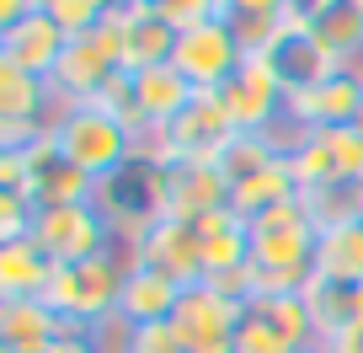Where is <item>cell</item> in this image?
<instances>
[{
    "mask_svg": "<svg viewBox=\"0 0 363 353\" xmlns=\"http://www.w3.org/2000/svg\"><path fill=\"white\" fill-rule=\"evenodd\" d=\"M54 139L86 177H113L134 161V134L118 113H107L102 102H69L65 118L54 124Z\"/></svg>",
    "mask_w": 363,
    "mask_h": 353,
    "instance_id": "obj_3",
    "label": "cell"
},
{
    "mask_svg": "<svg viewBox=\"0 0 363 353\" xmlns=\"http://www.w3.org/2000/svg\"><path fill=\"white\" fill-rule=\"evenodd\" d=\"M251 236V295H294L315 278V241L320 225L310 219L305 198L267 209L246 225Z\"/></svg>",
    "mask_w": 363,
    "mask_h": 353,
    "instance_id": "obj_1",
    "label": "cell"
},
{
    "mask_svg": "<svg viewBox=\"0 0 363 353\" xmlns=\"http://www.w3.org/2000/svg\"><path fill=\"white\" fill-rule=\"evenodd\" d=\"M358 107H363V75L337 70V75H326L320 86H310V92H294V97L284 102V113L294 118L299 129L320 134V129H347V124H358Z\"/></svg>",
    "mask_w": 363,
    "mask_h": 353,
    "instance_id": "obj_14",
    "label": "cell"
},
{
    "mask_svg": "<svg viewBox=\"0 0 363 353\" xmlns=\"http://www.w3.org/2000/svg\"><path fill=\"white\" fill-rule=\"evenodd\" d=\"M59 262L38 246L33 236L27 241H0V300H38L48 295Z\"/></svg>",
    "mask_w": 363,
    "mask_h": 353,
    "instance_id": "obj_21",
    "label": "cell"
},
{
    "mask_svg": "<svg viewBox=\"0 0 363 353\" xmlns=\"http://www.w3.org/2000/svg\"><path fill=\"white\" fill-rule=\"evenodd\" d=\"M38 225V204L27 193H0V241H27Z\"/></svg>",
    "mask_w": 363,
    "mask_h": 353,
    "instance_id": "obj_30",
    "label": "cell"
},
{
    "mask_svg": "<svg viewBox=\"0 0 363 353\" xmlns=\"http://www.w3.org/2000/svg\"><path fill=\"white\" fill-rule=\"evenodd\" d=\"M305 22L342 70H352L363 59V16L347 0H305Z\"/></svg>",
    "mask_w": 363,
    "mask_h": 353,
    "instance_id": "obj_22",
    "label": "cell"
},
{
    "mask_svg": "<svg viewBox=\"0 0 363 353\" xmlns=\"http://www.w3.org/2000/svg\"><path fill=\"white\" fill-rule=\"evenodd\" d=\"M251 305H257L262 316L272 321V327L284 332V337L294 342L299 353L320 348V327H315V310H310L305 289H294V295H251Z\"/></svg>",
    "mask_w": 363,
    "mask_h": 353,
    "instance_id": "obj_25",
    "label": "cell"
},
{
    "mask_svg": "<svg viewBox=\"0 0 363 353\" xmlns=\"http://www.w3.org/2000/svg\"><path fill=\"white\" fill-rule=\"evenodd\" d=\"M272 161H284V156L267 145V134H235V139L214 156V166H219V177L235 188V183H246V177H257L262 166H272Z\"/></svg>",
    "mask_w": 363,
    "mask_h": 353,
    "instance_id": "obj_26",
    "label": "cell"
},
{
    "mask_svg": "<svg viewBox=\"0 0 363 353\" xmlns=\"http://www.w3.org/2000/svg\"><path fill=\"white\" fill-rule=\"evenodd\" d=\"M43 353H102V348L91 342V332H86V327H69L65 337H59V342H48Z\"/></svg>",
    "mask_w": 363,
    "mask_h": 353,
    "instance_id": "obj_32",
    "label": "cell"
},
{
    "mask_svg": "<svg viewBox=\"0 0 363 353\" xmlns=\"http://www.w3.org/2000/svg\"><path fill=\"white\" fill-rule=\"evenodd\" d=\"M128 353H187V337H182L177 321H150V327H134Z\"/></svg>",
    "mask_w": 363,
    "mask_h": 353,
    "instance_id": "obj_31",
    "label": "cell"
},
{
    "mask_svg": "<svg viewBox=\"0 0 363 353\" xmlns=\"http://www.w3.org/2000/svg\"><path fill=\"white\" fill-rule=\"evenodd\" d=\"M107 27H113V38H118V59H123L128 75L171 65V54H177V33H171L150 6H139V11H113Z\"/></svg>",
    "mask_w": 363,
    "mask_h": 353,
    "instance_id": "obj_17",
    "label": "cell"
},
{
    "mask_svg": "<svg viewBox=\"0 0 363 353\" xmlns=\"http://www.w3.org/2000/svg\"><path fill=\"white\" fill-rule=\"evenodd\" d=\"M33 241L48 251V257L65 268V262H86V257H102L113 251V225L102 219L96 204H69V209H38V225Z\"/></svg>",
    "mask_w": 363,
    "mask_h": 353,
    "instance_id": "obj_8",
    "label": "cell"
},
{
    "mask_svg": "<svg viewBox=\"0 0 363 353\" xmlns=\"http://www.w3.org/2000/svg\"><path fill=\"white\" fill-rule=\"evenodd\" d=\"M235 134H240V129L230 124L225 97H219V92H198L193 107L166 129V166H171V161H214Z\"/></svg>",
    "mask_w": 363,
    "mask_h": 353,
    "instance_id": "obj_13",
    "label": "cell"
},
{
    "mask_svg": "<svg viewBox=\"0 0 363 353\" xmlns=\"http://www.w3.org/2000/svg\"><path fill=\"white\" fill-rule=\"evenodd\" d=\"M289 198H299V183H294V166H289V161H272V166H262L257 177H246V183L230 188V209H235L246 225L257 214H267V209L289 204Z\"/></svg>",
    "mask_w": 363,
    "mask_h": 353,
    "instance_id": "obj_24",
    "label": "cell"
},
{
    "mask_svg": "<svg viewBox=\"0 0 363 353\" xmlns=\"http://www.w3.org/2000/svg\"><path fill=\"white\" fill-rule=\"evenodd\" d=\"M177 300H182V284L160 268H145L134 262L123 278V300H118V316L128 327H150V321H171L177 316Z\"/></svg>",
    "mask_w": 363,
    "mask_h": 353,
    "instance_id": "obj_19",
    "label": "cell"
},
{
    "mask_svg": "<svg viewBox=\"0 0 363 353\" xmlns=\"http://www.w3.org/2000/svg\"><path fill=\"white\" fill-rule=\"evenodd\" d=\"M262 59L272 65V75L284 80V92H289V97H294V92H310V86H320L326 75H337V70H342L337 59L320 48V38L310 33L305 11L272 33V43L262 48Z\"/></svg>",
    "mask_w": 363,
    "mask_h": 353,
    "instance_id": "obj_12",
    "label": "cell"
},
{
    "mask_svg": "<svg viewBox=\"0 0 363 353\" xmlns=\"http://www.w3.org/2000/svg\"><path fill=\"white\" fill-rule=\"evenodd\" d=\"M22 156H27V198H33L38 209H69V204H91V198H96V177H86V171L59 150L54 134L27 145Z\"/></svg>",
    "mask_w": 363,
    "mask_h": 353,
    "instance_id": "obj_9",
    "label": "cell"
},
{
    "mask_svg": "<svg viewBox=\"0 0 363 353\" xmlns=\"http://www.w3.org/2000/svg\"><path fill=\"white\" fill-rule=\"evenodd\" d=\"M134 257L145 262V268L171 273L182 289L203 284V236H198V225H187V219H166L160 214L155 225H150V236L134 246Z\"/></svg>",
    "mask_w": 363,
    "mask_h": 353,
    "instance_id": "obj_16",
    "label": "cell"
},
{
    "mask_svg": "<svg viewBox=\"0 0 363 353\" xmlns=\"http://www.w3.org/2000/svg\"><path fill=\"white\" fill-rule=\"evenodd\" d=\"M352 75H363V59H358V65H352Z\"/></svg>",
    "mask_w": 363,
    "mask_h": 353,
    "instance_id": "obj_39",
    "label": "cell"
},
{
    "mask_svg": "<svg viewBox=\"0 0 363 353\" xmlns=\"http://www.w3.org/2000/svg\"><path fill=\"white\" fill-rule=\"evenodd\" d=\"M134 251L128 246H113L102 257H86V262H65L48 284V305L69 321V327H96V321L118 316V300H123V278L134 268Z\"/></svg>",
    "mask_w": 363,
    "mask_h": 353,
    "instance_id": "obj_2",
    "label": "cell"
},
{
    "mask_svg": "<svg viewBox=\"0 0 363 353\" xmlns=\"http://www.w3.org/2000/svg\"><path fill=\"white\" fill-rule=\"evenodd\" d=\"M171 65L193 80L198 92H219V86H230L235 70L246 65V43H240V33L230 27V16H214V22H198V27H187V33H177Z\"/></svg>",
    "mask_w": 363,
    "mask_h": 353,
    "instance_id": "obj_5",
    "label": "cell"
},
{
    "mask_svg": "<svg viewBox=\"0 0 363 353\" xmlns=\"http://www.w3.org/2000/svg\"><path fill=\"white\" fill-rule=\"evenodd\" d=\"M65 48H69V33L43 11V6H38L33 16H22L16 27H0V59L16 65V70H27V75H38V80H54Z\"/></svg>",
    "mask_w": 363,
    "mask_h": 353,
    "instance_id": "obj_15",
    "label": "cell"
},
{
    "mask_svg": "<svg viewBox=\"0 0 363 353\" xmlns=\"http://www.w3.org/2000/svg\"><path fill=\"white\" fill-rule=\"evenodd\" d=\"M193 97H198V86L182 75L177 65H155V70H139L134 75V102H139V113H145L150 129H171L193 107Z\"/></svg>",
    "mask_w": 363,
    "mask_h": 353,
    "instance_id": "obj_20",
    "label": "cell"
},
{
    "mask_svg": "<svg viewBox=\"0 0 363 353\" xmlns=\"http://www.w3.org/2000/svg\"><path fill=\"white\" fill-rule=\"evenodd\" d=\"M347 327H363V284L347 289Z\"/></svg>",
    "mask_w": 363,
    "mask_h": 353,
    "instance_id": "obj_35",
    "label": "cell"
},
{
    "mask_svg": "<svg viewBox=\"0 0 363 353\" xmlns=\"http://www.w3.org/2000/svg\"><path fill=\"white\" fill-rule=\"evenodd\" d=\"M107 16H113V11H107ZM118 75H128V70H123V59H118L113 27L102 22L96 33L69 38L65 59H59V70H54V92L65 97V102H102L107 86H113Z\"/></svg>",
    "mask_w": 363,
    "mask_h": 353,
    "instance_id": "obj_6",
    "label": "cell"
},
{
    "mask_svg": "<svg viewBox=\"0 0 363 353\" xmlns=\"http://www.w3.org/2000/svg\"><path fill=\"white\" fill-rule=\"evenodd\" d=\"M320 353H363V327H342L337 337L320 342Z\"/></svg>",
    "mask_w": 363,
    "mask_h": 353,
    "instance_id": "obj_33",
    "label": "cell"
},
{
    "mask_svg": "<svg viewBox=\"0 0 363 353\" xmlns=\"http://www.w3.org/2000/svg\"><path fill=\"white\" fill-rule=\"evenodd\" d=\"M235 353H299V348L246 300V316H240V327H235Z\"/></svg>",
    "mask_w": 363,
    "mask_h": 353,
    "instance_id": "obj_27",
    "label": "cell"
},
{
    "mask_svg": "<svg viewBox=\"0 0 363 353\" xmlns=\"http://www.w3.org/2000/svg\"><path fill=\"white\" fill-rule=\"evenodd\" d=\"M38 6H43V0H38Z\"/></svg>",
    "mask_w": 363,
    "mask_h": 353,
    "instance_id": "obj_42",
    "label": "cell"
},
{
    "mask_svg": "<svg viewBox=\"0 0 363 353\" xmlns=\"http://www.w3.org/2000/svg\"><path fill=\"white\" fill-rule=\"evenodd\" d=\"M347 6H352V11H358V16H363V0H347Z\"/></svg>",
    "mask_w": 363,
    "mask_h": 353,
    "instance_id": "obj_38",
    "label": "cell"
},
{
    "mask_svg": "<svg viewBox=\"0 0 363 353\" xmlns=\"http://www.w3.org/2000/svg\"><path fill=\"white\" fill-rule=\"evenodd\" d=\"M65 332H69V321L43 295L38 300H0V353H43Z\"/></svg>",
    "mask_w": 363,
    "mask_h": 353,
    "instance_id": "obj_18",
    "label": "cell"
},
{
    "mask_svg": "<svg viewBox=\"0 0 363 353\" xmlns=\"http://www.w3.org/2000/svg\"><path fill=\"white\" fill-rule=\"evenodd\" d=\"M310 353H320V348H310Z\"/></svg>",
    "mask_w": 363,
    "mask_h": 353,
    "instance_id": "obj_41",
    "label": "cell"
},
{
    "mask_svg": "<svg viewBox=\"0 0 363 353\" xmlns=\"http://www.w3.org/2000/svg\"><path fill=\"white\" fill-rule=\"evenodd\" d=\"M113 11H139V6H150V0H107Z\"/></svg>",
    "mask_w": 363,
    "mask_h": 353,
    "instance_id": "obj_37",
    "label": "cell"
},
{
    "mask_svg": "<svg viewBox=\"0 0 363 353\" xmlns=\"http://www.w3.org/2000/svg\"><path fill=\"white\" fill-rule=\"evenodd\" d=\"M91 204L102 209V219L113 225L118 246L134 251L139 241L150 236V225L166 214V204H160V166H150V161H128L123 171H113V177L96 183V198H91Z\"/></svg>",
    "mask_w": 363,
    "mask_h": 353,
    "instance_id": "obj_4",
    "label": "cell"
},
{
    "mask_svg": "<svg viewBox=\"0 0 363 353\" xmlns=\"http://www.w3.org/2000/svg\"><path fill=\"white\" fill-rule=\"evenodd\" d=\"M43 11L54 16L69 38H80V33H96L113 6H107V0H43Z\"/></svg>",
    "mask_w": 363,
    "mask_h": 353,
    "instance_id": "obj_29",
    "label": "cell"
},
{
    "mask_svg": "<svg viewBox=\"0 0 363 353\" xmlns=\"http://www.w3.org/2000/svg\"><path fill=\"white\" fill-rule=\"evenodd\" d=\"M219 97H225V113H230V124H235L240 134H262L267 124H278V118H284V102H289L284 80L272 75V65L262 54H246V65L235 70L230 86H219Z\"/></svg>",
    "mask_w": 363,
    "mask_h": 353,
    "instance_id": "obj_11",
    "label": "cell"
},
{
    "mask_svg": "<svg viewBox=\"0 0 363 353\" xmlns=\"http://www.w3.org/2000/svg\"><path fill=\"white\" fill-rule=\"evenodd\" d=\"M315 273L331 278V284H363V219L347 214V219H331L320 225V241H315Z\"/></svg>",
    "mask_w": 363,
    "mask_h": 353,
    "instance_id": "obj_23",
    "label": "cell"
},
{
    "mask_svg": "<svg viewBox=\"0 0 363 353\" xmlns=\"http://www.w3.org/2000/svg\"><path fill=\"white\" fill-rule=\"evenodd\" d=\"M38 11V0H0V27H16L22 16Z\"/></svg>",
    "mask_w": 363,
    "mask_h": 353,
    "instance_id": "obj_34",
    "label": "cell"
},
{
    "mask_svg": "<svg viewBox=\"0 0 363 353\" xmlns=\"http://www.w3.org/2000/svg\"><path fill=\"white\" fill-rule=\"evenodd\" d=\"M160 204H166V219H198L230 209V183L219 177L214 161H171L160 166Z\"/></svg>",
    "mask_w": 363,
    "mask_h": 353,
    "instance_id": "obj_10",
    "label": "cell"
},
{
    "mask_svg": "<svg viewBox=\"0 0 363 353\" xmlns=\"http://www.w3.org/2000/svg\"><path fill=\"white\" fill-rule=\"evenodd\" d=\"M150 11H155L171 33H187V27H198V22L230 16V0H150Z\"/></svg>",
    "mask_w": 363,
    "mask_h": 353,
    "instance_id": "obj_28",
    "label": "cell"
},
{
    "mask_svg": "<svg viewBox=\"0 0 363 353\" xmlns=\"http://www.w3.org/2000/svg\"><path fill=\"white\" fill-rule=\"evenodd\" d=\"M246 316V300L225 295L203 278V284H187L177 300V327L187 337V353H235V327Z\"/></svg>",
    "mask_w": 363,
    "mask_h": 353,
    "instance_id": "obj_7",
    "label": "cell"
},
{
    "mask_svg": "<svg viewBox=\"0 0 363 353\" xmlns=\"http://www.w3.org/2000/svg\"><path fill=\"white\" fill-rule=\"evenodd\" d=\"M347 198H352V214L363 219V183H352V188H347Z\"/></svg>",
    "mask_w": 363,
    "mask_h": 353,
    "instance_id": "obj_36",
    "label": "cell"
},
{
    "mask_svg": "<svg viewBox=\"0 0 363 353\" xmlns=\"http://www.w3.org/2000/svg\"><path fill=\"white\" fill-rule=\"evenodd\" d=\"M358 129H363V107H358Z\"/></svg>",
    "mask_w": 363,
    "mask_h": 353,
    "instance_id": "obj_40",
    "label": "cell"
}]
</instances>
